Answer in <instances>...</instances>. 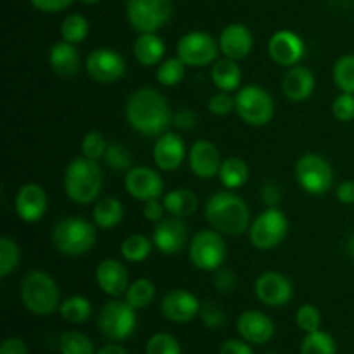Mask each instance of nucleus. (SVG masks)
<instances>
[{"label":"nucleus","instance_id":"3c124183","mask_svg":"<svg viewBox=\"0 0 354 354\" xmlns=\"http://www.w3.org/2000/svg\"><path fill=\"white\" fill-rule=\"evenodd\" d=\"M171 124L180 131L192 130V128H196L197 124V114L189 109L176 111V113H173L171 116Z\"/></svg>","mask_w":354,"mask_h":354},{"label":"nucleus","instance_id":"6ab92c4d","mask_svg":"<svg viewBox=\"0 0 354 354\" xmlns=\"http://www.w3.org/2000/svg\"><path fill=\"white\" fill-rule=\"evenodd\" d=\"M201 301L196 294L185 289L169 290L161 299V313L171 324H189L199 317Z\"/></svg>","mask_w":354,"mask_h":354},{"label":"nucleus","instance_id":"f257e3e1","mask_svg":"<svg viewBox=\"0 0 354 354\" xmlns=\"http://www.w3.org/2000/svg\"><path fill=\"white\" fill-rule=\"evenodd\" d=\"M127 121L137 133L147 138H158L171 124L168 100L159 90L144 86L135 90L124 107Z\"/></svg>","mask_w":354,"mask_h":354},{"label":"nucleus","instance_id":"4c0bfd02","mask_svg":"<svg viewBox=\"0 0 354 354\" xmlns=\"http://www.w3.org/2000/svg\"><path fill=\"white\" fill-rule=\"evenodd\" d=\"M332 80L344 93H354V55L346 54L335 61L332 68Z\"/></svg>","mask_w":354,"mask_h":354},{"label":"nucleus","instance_id":"1a4fd4ad","mask_svg":"<svg viewBox=\"0 0 354 354\" xmlns=\"http://www.w3.org/2000/svg\"><path fill=\"white\" fill-rule=\"evenodd\" d=\"M173 16V0H128L127 19L137 35L158 33Z\"/></svg>","mask_w":354,"mask_h":354},{"label":"nucleus","instance_id":"f03ea898","mask_svg":"<svg viewBox=\"0 0 354 354\" xmlns=\"http://www.w3.org/2000/svg\"><path fill=\"white\" fill-rule=\"evenodd\" d=\"M204 218L213 230L232 237L244 235L252 223L249 206L239 194L232 190H220L213 194L204 206Z\"/></svg>","mask_w":354,"mask_h":354},{"label":"nucleus","instance_id":"dca6fc26","mask_svg":"<svg viewBox=\"0 0 354 354\" xmlns=\"http://www.w3.org/2000/svg\"><path fill=\"white\" fill-rule=\"evenodd\" d=\"M268 54L275 64L289 69L299 64L306 54V45L296 31L279 30L270 37Z\"/></svg>","mask_w":354,"mask_h":354},{"label":"nucleus","instance_id":"20e7f679","mask_svg":"<svg viewBox=\"0 0 354 354\" xmlns=\"http://www.w3.org/2000/svg\"><path fill=\"white\" fill-rule=\"evenodd\" d=\"M21 301L30 313L48 317L61 308V290L57 282L44 270H31L21 282Z\"/></svg>","mask_w":354,"mask_h":354},{"label":"nucleus","instance_id":"c9c22d12","mask_svg":"<svg viewBox=\"0 0 354 354\" xmlns=\"http://www.w3.org/2000/svg\"><path fill=\"white\" fill-rule=\"evenodd\" d=\"M185 71L187 64L178 55H175V57L165 59L161 64L156 66V80L162 86H176L185 78Z\"/></svg>","mask_w":354,"mask_h":354},{"label":"nucleus","instance_id":"7ed1b4c3","mask_svg":"<svg viewBox=\"0 0 354 354\" xmlns=\"http://www.w3.org/2000/svg\"><path fill=\"white\" fill-rule=\"evenodd\" d=\"M64 194L80 206L93 204L99 201L104 187V169L99 161L80 156L75 158L64 169L62 176Z\"/></svg>","mask_w":354,"mask_h":354},{"label":"nucleus","instance_id":"13d9d810","mask_svg":"<svg viewBox=\"0 0 354 354\" xmlns=\"http://www.w3.org/2000/svg\"><path fill=\"white\" fill-rule=\"evenodd\" d=\"M95 354H128V351L123 346L116 344V342H111V344H106L104 348H100Z\"/></svg>","mask_w":354,"mask_h":354},{"label":"nucleus","instance_id":"c03bdc74","mask_svg":"<svg viewBox=\"0 0 354 354\" xmlns=\"http://www.w3.org/2000/svg\"><path fill=\"white\" fill-rule=\"evenodd\" d=\"M296 325L304 334L320 330L322 327V313L313 304H301L296 311Z\"/></svg>","mask_w":354,"mask_h":354},{"label":"nucleus","instance_id":"f3484780","mask_svg":"<svg viewBox=\"0 0 354 354\" xmlns=\"http://www.w3.org/2000/svg\"><path fill=\"white\" fill-rule=\"evenodd\" d=\"M187 241H189V228H187L183 218H165L162 221L156 223L154 232H152L154 249L166 256L178 254L187 245Z\"/></svg>","mask_w":354,"mask_h":354},{"label":"nucleus","instance_id":"2eb2a0df","mask_svg":"<svg viewBox=\"0 0 354 354\" xmlns=\"http://www.w3.org/2000/svg\"><path fill=\"white\" fill-rule=\"evenodd\" d=\"M254 294L266 306L280 308L290 303L294 296V287L283 273L268 270L256 279Z\"/></svg>","mask_w":354,"mask_h":354},{"label":"nucleus","instance_id":"9b49d317","mask_svg":"<svg viewBox=\"0 0 354 354\" xmlns=\"http://www.w3.org/2000/svg\"><path fill=\"white\" fill-rule=\"evenodd\" d=\"M296 178L306 194L325 196L334 185V169L324 156L304 154L296 162Z\"/></svg>","mask_w":354,"mask_h":354},{"label":"nucleus","instance_id":"393cba45","mask_svg":"<svg viewBox=\"0 0 354 354\" xmlns=\"http://www.w3.org/2000/svg\"><path fill=\"white\" fill-rule=\"evenodd\" d=\"M317 86V78L313 71L306 66H292L287 69L282 80V92L290 102H304L310 99Z\"/></svg>","mask_w":354,"mask_h":354},{"label":"nucleus","instance_id":"f704fd0d","mask_svg":"<svg viewBox=\"0 0 354 354\" xmlns=\"http://www.w3.org/2000/svg\"><path fill=\"white\" fill-rule=\"evenodd\" d=\"M90 33V24L83 14L73 12L66 16L61 23V38L73 45H78L86 40Z\"/></svg>","mask_w":354,"mask_h":354},{"label":"nucleus","instance_id":"423d86ee","mask_svg":"<svg viewBox=\"0 0 354 354\" xmlns=\"http://www.w3.org/2000/svg\"><path fill=\"white\" fill-rule=\"evenodd\" d=\"M235 113L249 127H266L275 116V100L263 86L245 85L235 93Z\"/></svg>","mask_w":354,"mask_h":354},{"label":"nucleus","instance_id":"4468645a","mask_svg":"<svg viewBox=\"0 0 354 354\" xmlns=\"http://www.w3.org/2000/svg\"><path fill=\"white\" fill-rule=\"evenodd\" d=\"M124 190L133 199L145 203L165 196V182L156 169L149 166H133L124 175Z\"/></svg>","mask_w":354,"mask_h":354},{"label":"nucleus","instance_id":"f8f14e48","mask_svg":"<svg viewBox=\"0 0 354 354\" xmlns=\"http://www.w3.org/2000/svg\"><path fill=\"white\" fill-rule=\"evenodd\" d=\"M220 54V44L213 35L206 31H189L182 35L176 44V55L187 68H206L214 64Z\"/></svg>","mask_w":354,"mask_h":354},{"label":"nucleus","instance_id":"a211bd4d","mask_svg":"<svg viewBox=\"0 0 354 354\" xmlns=\"http://www.w3.org/2000/svg\"><path fill=\"white\" fill-rule=\"evenodd\" d=\"M48 207L47 192L38 183H24L17 189L14 197V209L24 223H38L45 216Z\"/></svg>","mask_w":354,"mask_h":354},{"label":"nucleus","instance_id":"72a5a7b5","mask_svg":"<svg viewBox=\"0 0 354 354\" xmlns=\"http://www.w3.org/2000/svg\"><path fill=\"white\" fill-rule=\"evenodd\" d=\"M156 297V286L152 280L149 279H138L133 280L128 287L127 294H124V301L130 304L135 310H145L151 306L152 301Z\"/></svg>","mask_w":354,"mask_h":354},{"label":"nucleus","instance_id":"4be33fe9","mask_svg":"<svg viewBox=\"0 0 354 354\" xmlns=\"http://www.w3.org/2000/svg\"><path fill=\"white\" fill-rule=\"evenodd\" d=\"M95 282L99 289L111 299H116L127 294L130 287V275L123 261L114 258H106L97 265Z\"/></svg>","mask_w":354,"mask_h":354},{"label":"nucleus","instance_id":"6e6d98bb","mask_svg":"<svg viewBox=\"0 0 354 354\" xmlns=\"http://www.w3.org/2000/svg\"><path fill=\"white\" fill-rule=\"evenodd\" d=\"M0 354H28V346L19 337H7L0 346Z\"/></svg>","mask_w":354,"mask_h":354},{"label":"nucleus","instance_id":"8fccbe9b","mask_svg":"<svg viewBox=\"0 0 354 354\" xmlns=\"http://www.w3.org/2000/svg\"><path fill=\"white\" fill-rule=\"evenodd\" d=\"M259 199L266 204V207H277L282 201V190L277 183L265 182L259 189Z\"/></svg>","mask_w":354,"mask_h":354},{"label":"nucleus","instance_id":"7c9ffc66","mask_svg":"<svg viewBox=\"0 0 354 354\" xmlns=\"http://www.w3.org/2000/svg\"><path fill=\"white\" fill-rule=\"evenodd\" d=\"M249 175H251V169H249L248 162L242 158L232 156V158L223 159V162H221L218 180L227 190H237L248 183Z\"/></svg>","mask_w":354,"mask_h":354},{"label":"nucleus","instance_id":"aec40b11","mask_svg":"<svg viewBox=\"0 0 354 354\" xmlns=\"http://www.w3.org/2000/svg\"><path fill=\"white\" fill-rule=\"evenodd\" d=\"M189 156L185 140L175 131H165L156 138L154 149H152V159L154 165L161 171H175L183 165Z\"/></svg>","mask_w":354,"mask_h":354},{"label":"nucleus","instance_id":"9d476101","mask_svg":"<svg viewBox=\"0 0 354 354\" xmlns=\"http://www.w3.org/2000/svg\"><path fill=\"white\" fill-rule=\"evenodd\" d=\"M227 258V244L220 232L213 228L199 230L189 242V259L197 270L214 273L223 266Z\"/></svg>","mask_w":354,"mask_h":354},{"label":"nucleus","instance_id":"49530a36","mask_svg":"<svg viewBox=\"0 0 354 354\" xmlns=\"http://www.w3.org/2000/svg\"><path fill=\"white\" fill-rule=\"evenodd\" d=\"M332 114L337 121L349 123L354 120V93L341 92L332 102Z\"/></svg>","mask_w":354,"mask_h":354},{"label":"nucleus","instance_id":"0eeeda50","mask_svg":"<svg viewBox=\"0 0 354 354\" xmlns=\"http://www.w3.org/2000/svg\"><path fill=\"white\" fill-rule=\"evenodd\" d=\"M289 234V218L277 207H266L265 211L252 218L249 227V241L258 251H272L286 241Z\"/></svg>","mask_w":354,"mask_h":354},{"label":"nucleus","instance_id":"5fc2aeb1","mask_svg":"<svg viewBox=\"0 0 354 354\" xmlns=\"http://www.w3.org/2000/svg\"><path fill=\"white\" fill-rule=\"evenodd\" d=\"M218 354H254L251 344L248 341H239V339H230V341H225L220 346V351Z\"/></svg>","mask_w":354,"mask_h":354},{"label":"nucleus","instance_id":"6e6552de","mask_svg":"<svg viewBox=\"0 0 354 354\" xmlns=\"http://www.w3.org/2000/svg\"><path fill=\"white\" fill-rule=\"evenodd\" d=\"M97 327L106 339L114 342L127 341L137 328V310L120 297L111 299L100 308Z\"/></svg>","mask_w":354,"mask_h":354},{"label":"nucleus","instance_id":"a19ab883","mask_svg":"<svg viewBox=\"0 0 354 354\" xmlns=\"http://www.w3.org/2000/svg\"><path fill=\"white\" fill-rule=\"evenodd\" d=\"M102 159L107 168L114 169V171H128V169L133 168V156H131V152L124 145L116 144V142H111L107 145V151Z\"/></svg>","mask_w":354,"mask_h":354},{"label":"nucleus","instance_id":"5701e85b","mask_svg":"<svg viewBox=\"0 0 354 354\" xmlns=\"http://www.w3.org/2000/svg\"><path fill=\"white\" fill-rule=\"evenodd\" d=\"M237 332L249 344L261 346L275 337V324L263 311L248 310L237 318Z\"/></svg>","mask_w":354,"mask_h":354},{"label":"nucleus","instance_id":"c756f323","mask_svg":"<svg viewBox=\"0 0 354 354\" xmlns=\"http://www.w3.org/2000/svg\"><path fill=\"white\" fill-rule=\"evenodd\" d=\"M124 216V206L118 197H102L95 201L92 207V221L97 228L109 230L118 227Z\"/></svg>","mask_w":354,"mask_h":354},{"label":"nucleus","instance_id":"a18cd8bd","mask_svg":"<svg viewBox=\"0 0 354 354\" xmlns=\"http://www.w3.org/2000/svg\"><path fill=\"white\" fill-rule=\"evenodd\" d=\"M199 318L203 322V325L206 328H220L225 324V311L223 308L218 303H214L213 299H207L204 303H201V311Z\"/></svg>","mask_w":354,"mask_h":354},{"label":"nucleus","instance_id":"bf43d9fd","mask_svg":"<svg viewBox=\"0 0 354 354\" xmlns=\"http://www.w3.org/2000/svg\"><path fill=\"white\" fill-rule=\"evenodd\" d=\"M80 2H83V3H86V6H95V3H99V2H102V0H80Z\"/></svg>","mask_w":354,"mask_h":354},{"label":"nucleus","instance_id":"a878e982","mask_svg":"<svg viewBox=\"0 0 354 354\" xmlns=\"http://www.w3.org/2000/svg\"><path fill=\"white\" fill-rule=\"evenodd\" d=\"M48 64L52 71L61 78H73L80 71L82 55L76 45L61 40L52 45L48 50Z\"/></svg>","mask_w":354,"mask_h":354},{"label":"nucleus","instance_id":"37998d69","mask_svg":"<svg viewBox=\"0 0 354 354\" xmlns=\"http://www.w3.org/2000/svg\"><path fill=\"white\" fill-rule=\"evenodd\" d=\"M107 145H109V142L106 140V137L99 130H90L82 140V156L93 159V161H99L106 154Z\"/></svg>","mask_w":354,"mask_h":354},{"label":"nucleus","instance_id":"e433bc0d","mask_svg":"<svg viewBox=\"0 0 354 354\" xmlns=\"http://www.w3.org/2000/svg\"><path fill=\"white\" fill-rule=\"evenodd\" d=\"M299 354H337V344L328 332L320 328V330L304 335L301 341Z\"/></svg>","mask_w":354,"mask_h":354},{"label":"nucleus","instance_id":"ddd939ff","mask_svg":"<svg viewBox=\"0 0 354 354\" xmlns=\"http://www.w3.org/2000/svg\"><path fill=\"white\" fill-rule=\"evenodd\" d=\"M86 75L97 83L111 85L123 80L127 75V61L118 50L109 47H100L90 52L85 61Z\"/></svg>","mask_w":354,"mask_h":354},{"label":"nucleus","instance_id":"09e8293b","mask_svg":"<svg viewBox=\"0 0 354 354\" xmlns=\"http://www.w3.org/2000/svg\"><path fill=\"white\" fill-rule=\"evenodd\" d=\"M213 283L214 289H216L218 292L230 294L232 290L235 289V286H237V277H235V273L232 272L230 268L221 266V268H218L216 272H214Z\"/></svg>","mask_w":354,"mask_h":354},{"label":"nucleus","instance_id":"412c9836","mask_svg":"<svg viewBox=\"0 0 354 354\" xmlns=\"http://www.w3.org/2000/svg\"><path fill=\"white\" fill-rule=\"evenodd\" d=\"M189 168L197 178L201 180H211L218 176L221 168V152L211 140H201L194 142L192 147L189 149Z\"/></svg>","mask_w":354,"mask_h":354},{"label":"nucleus","instance_id":"b1692460","mask_svg":"<svg viewBox=\"0 0 354 354\" xmlns=\"http://www.w3.org/2000/svg\"><path fill=\"white\" fill-rule=\"evenodd\" d=\"M218 44H220V52L223 54V57L242 61L252 52L254 37L245 24L232 23L223 28L220 38H218Z\"/></svg>","mask_w":354,"mask_h":354},{"label":"nucleus","instance_id":"39448f33","mask_svg":"<svg viewBox=\"0 0 354 354\" xmlns=\"http://www.w3.org/2000/svg\"><path fill=\"white\" fill-rule=\"evenodd\" d=\"M52 245L61 254L83 256L97 244V225L82 216H66L52 228Z\"/></svg>","mask_w":354,"mask_h":354},{"label":"nucleus","instance_id":"79ce46f5","mask_svg":"<svg viewBox=\"0 0 354 354\" xmlns=\"http://www.w3.org/2000/svg\"><path fill=\"white\" fill-rule=\"evenodd\" d=\"M145 354H182V346L175 335L168 332H158L145 344Z\"/></svg>","mask_w":354,"mask_h":354},{"label":"nucleus","instance_id":"473e14b6","mask_svg":"<svg viewBox=\"0 0 354 354\" xmlns=\"http://www.w3.org/2000/svg\"><path fill=\"white\" fill-rule=\"evenodd\" d=\"M93 313V306L88 297L85 296H71L64 299L59 308V315L64 322L73 325L85 324L90 320Z\"/></svg>","mask_w":354,"mask_h":354},{"label":"nucleus","instance_id":"de8ad7c7","mask_svg":"<svg viewBox=\"0 0 354 354\" xmlns=\"http://www.w3.org/2000/svg\"><path fill=\"white\" fill-rule=\"evenodd\" d=\"M207 109L214 116H227L232 111H235V97L230 92H221V90H218L207 100Z\"/></svg>","mask_w":354,"mask_h":354},{"label":"nucleus","instance_id":"2f4dec72","mask_svg":"<svg viewBox=\"0 0 354 354\" xmlns=\"http://www.w3.org/2000/svg\"><path fill=\"white\" fill-rule=\"evenodd\" d=\"M154 242L144 234H131L121 242V258L128 263H144L151 256Z\"/></svg>","mask_w":354,"mask_h":354},{"label":"nucleus","instance_id":"4d7b16f0","mask_svg":"<svg viewBox=\"0 0 354 354\" xmlns=\"http://www.w3.org/2000/svg\"><path fill=\"white\" fill-rule=\"evenodd\" d=\"M335 197L342 204H354V182L346 180L335 189Z\"/></svg>","mask_w":354,"mask_h":354},{"label":"nucleus","instance_id":"603ef678","mask_svg":"<svg viewBox=\"0 0 354 354\" xmlns=\"http://www.w3.org/2000/svg\"><path fill=\"white\" fill-rule=\"evenodd\" d=\"M144 218L151 223H159V221L165 220V214H166V207L162 204V201L159 199H151V201H145L144 203Z\"/></svg>","mask_w":354,"mask_h":354},{"label":"nucleus","instance_id":"864d4df0","mask_svg":"<svg viewBox=\"0 0 354 354\" xmlns=\"http://www.w3.org/2000/svg\"><path fill=\"white\" fill-rule=\"evenodd\" d=\"M73 2H75V0H30V3L35 9L45 14L62 12V10L68 9Z\"/></svg>","mask_w":354,"mask_h":354},{"label":"nucleus","instance_id":"58836bf2","mask_svg":"<svg viewBox=\"0 0 354 354\" xmlns=\"http://www.w3.org/2000/svg\"><path fill=\"white\" fill-rule=\"evenodd\" d=\"M61 354H95V348L88 335L78 330L64 332L59 339Z\"/></svg>","mask_w":354,"mask_h":354},{"label":"nucleus","instance_id":"bb28decb","mask_svg":"<svg viewBox=\"0 0 354 354\" xmlns=\"http://www.w3.org/2000/svg\"><path fill=\"white\" fill-rule=\"evenodd\" d=\"M133 57L144 68L159 66L165 61L166 45L158 33H140L133 41Z\"/></svg>","mask_w":354,"mask_h":354},{"label":"nucleus","instance_id":"c85d7f7f","mask_svg":"<svg viewBox=\"0 0 354 354\" xmlns=\"http://www.w3.org/2000/svg\"><path fill=\"white\" fill-rule=\"evenodd\" d=\"M211 80L221 92H237L242 83V69L234 59H218L211 66Z\"/></svg>","mask_w":354,"mask_h":354},{"label":"nucleus","instance_id":"cd10ccee","mask_svg":"<svg viewBox=\"0 0 354 354\" xmlns=\"http://www.w3.org/2000/svg\"><path fill=\"white\" fill-rule=\"evenodd\" d=\"M161 201L169 216L183 218V220L192 216L197 211V207H199V197L190 189H185V187L169 190V192H166L161 197Z\"/></svg>","mask_w":354,"mask_h":354},{"label":"nucleus","instance_id":"ea45409f","mask_svg":"<svg viewBox=\"0 0 354 354\" xmlns=\"http://www.w3.org/2000/svg\"><path fill=\"white\" fill-rule=\"evenodd\" d=\"M21 263V249L17 242L2 235L0 237V279H7Z\"/></svg>","mask_w":354,"mask_h":354}]
</instances>
